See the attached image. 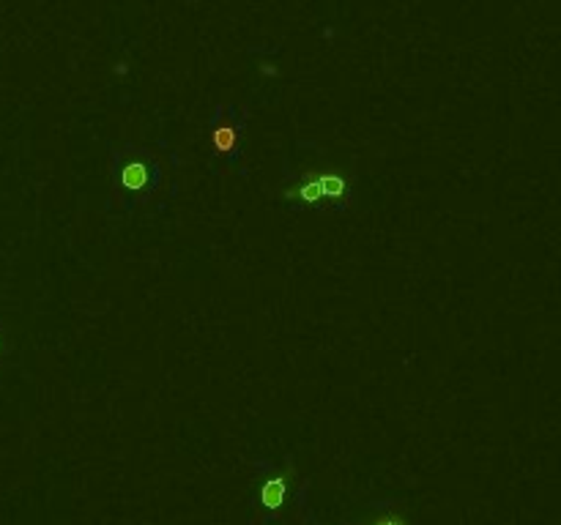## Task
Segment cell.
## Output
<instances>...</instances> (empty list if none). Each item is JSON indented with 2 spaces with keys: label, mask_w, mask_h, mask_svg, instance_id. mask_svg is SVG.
Returning a JSON list of instances; mask_svg holds the SVG:
<instances>
[{
  "label": "cell",
  "mask_w": 561,
  "mask_h": 525,
  "mask_svg": "<svg viewBox=\"0 0 561 525\" xmlns=\"http://www.w3.org/2000/svg\"><path fill=\"white\" fill-rule=\"evenodd\" d=\"M282 498H285V485H282V479H271L263 487V503L268 509H277V506L282 503Z\"/></svg>",
  "instance_id": "obj_4"
},
{
  "label": "cell",
  "mask_w": 561,
  "mask_h": 525,
  "mask_svg": "<svg viewBox=\"0 0 561 525\" xmlns=\"http://www.w3.org/2000/svg\"><path fill=\"white\" fill-rule=\"evenodd\" d=\"M285 200H291V202H301V205H307V208H326V197L321 192V186H318V181L315 178H304V181H298L293 186H288L285 189Z\"/></svg>",
  "instance_id": "obj_2"
},
{
  "label": "cell",
  "mask_w": 561,
  "mask_h": 525,
  "mask_svg": "<svg viewBox=\"0 0 561 525\" xmlns=\"http://www.w3.org/2000/svg\"><path fill=\"white\" fill-rule=\"evenodd\" d=\"M315 181L326 197V208H345L351 202V181L342 172H334V170L315 172Z\"/></svg>",
  "instance_id": "obj_1"
},
{
  "label": "cell",
  "mask_w": 561,
  "mask_h": 525,
  "mask_svg": "<svg viewBox=\"0 0 561 525\" xmlns=\"http://www.w3.org/2000/svg\"><path fill=\"white\" fill-rule=\"evenodd\" d=\"M235 145V129L233 126H222V129H214V148L217 151H231Z\"/></svg>",
  "instance_id": "obj_5"
},
{
  "label": "cell",
  "mask_w": 561,
  "mask_h": 525,
  "mask_svg": "<svg viewBox=\"0 0 561 525\" xmlns=\"http://www.w3.org/2000/svg\"><path fill=\"white\" fill-rule=\"evenodd\" d=\"M124 186L126 189H143L148 184V164L145 162H132L124 167V175H121Z\"/></svg>",
  "instance_id": "obj_3"
},
{
  "label": "cell",
  "mask_w": 561,
  "mask_h": 525,
  "mask_svg": "<svg viewBox=\"0 0 561 525\" xmlns=\"http://www.w3.org/2000/svg\"><path fill=\"white\" fill-rule=\"evenodd\" d=\"M378 525H397V523H395V520H381Z\"/></svg>",
  "instance_id": "obj_6"
}]
</instances>
